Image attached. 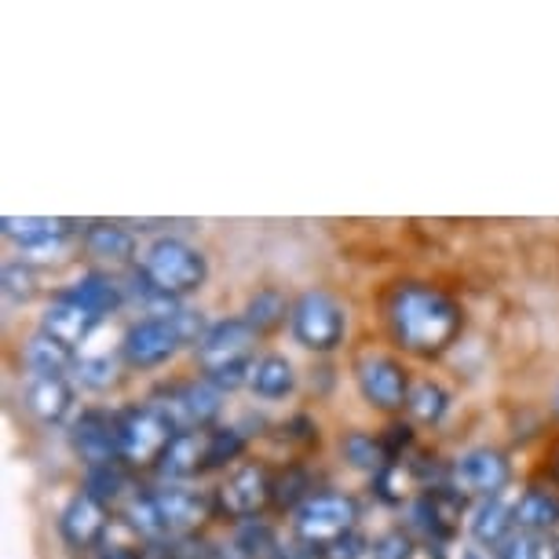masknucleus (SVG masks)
I'll return each instance as SVG.
<instances>
[{
  "label": "nucleus",
  "instance_id": "obj_15",
  "mask_svg": "<svg viewBox=\"0 0 559 559\" xmlns=\"http://www.w3.org/2000/svg\"><path fill=\"white\" fill-rule=\"evenodd\" d=\"M96 325H99L96 314L84 311L81 304H73V300H62V297L40 314V333L51 336V341L62 344V347H70V352L88 341Z\"/></svg>",
  "mask_w": 559,
  "mask_h": 559
},
{
  "label": "nucleus",
  "instance_id": "obj_6",
  "mask_svg": "<svg viewBox=\"0 0 559 559\" xmlns=\"http://www.w3.org/2000/svg\"><path fill=\"white\" fill-rule=\"evenodd\" d=\"M4 238L26 252V260L51 263L70 252V241L78 238L73 219H51V216H4Z\"/></svg>",
  "mask_w": 559,
  "mask_h": 559
},
{
  "label": "nucleus",
  "instance_id": "obj_28",
  "mask_svg": "<svg viewBox=\"0 0 559 559\" xmlns=\"http://www.w3.org/2000/svg\"><path fill=\"white\" fill-rule=\"evenodd\" d=\"M129 293H132V300L143 308V314H151V319H176V314L183 311L179 297H173V293H165V289H157L143 271H132Z\"/></svg>",
  "mask_w": 559,
  "mask_h": 559
},
{
  "label": "nucleus",
  "instance_id": "obj_18",
  "mask_svg": "<svg viewBox=\"0 0 559 559\" xmlns=\"http://www.w3.org/2000/svg\"><path fill=\"white\" fill-rule=\"evenodd\" d=\"M81 246L92 260L110 263V267H124V263L135 260V235L121 224H107V219H96V224L84 227Z\"/></svg>",
  "mask_w": 559,
  "mask_h": 559
},
{
  "label": "nucleus",
  "instance_id": "obj_22",
  "mask_svg": "<svg viewBox=\"0 0 559 559\" xmlns=\"http://www.w3.org/2000/svg\"><path fill=\"white\" fill-rule=\"evenodd\" d=\"M252 395L260 399H286L297 388V369L286 355H260L252 362V377H249Z\"/></svg>",
  "mask_w": 559,
  "mask_h": 559
},
{
  "label": "nucleus",
  "instance_id": "obj_25",
  "mask_svg": "<svg viewBox=\"0 0 559 559\" xmlns=\"http://www.w3.org/2000/svg\"><path fill=\"white\" fill-rule=\"evenodd\" d=\"M559 523V498L548 490H526L515 501V531L548 534Z\"/></svg>",
  "mask_w": 559,
  "mask_h": 559
},
{
  "label": "nucleus",
  "instance_id": "obj_3",
  "mask_svg": "<svg viewBox=\"0 0 559 559\" xmlns=\"http://www.w3.org/2000/svg\"><path fill=\"white\" fill-rule=\"evenodd\" d=\"M289 330H293V336H297L300 347L319 352V355H330L344 344L347 314L325 289H308V293H300L297 304H293Z\"/></svg>",
  "mask_w": 559,
  "mask_h": 559
},
{
  "label": "nucleus",
  "instance_id": "obj_32",
  "mask_svg": "<svg viewBox=\"0 0 559 559\" xmlns=\"http://www.w3.org/2000/svg\"><path fill=\"white\" fill-rule=\"evenodd\" d=\"M498 559H559V542H548L545 534L515 531L509 542L498 548Z\"/></svg>",
  "mask_w": 559,
  "mask_h": 559
},
{
  "label": "nucleus",
  "instance_id": "obj_16",
  "mask_svg": "<svg viewBox=\"0 0 559 559\" xmlns=\"http://www.w3.org/2000/svg\"><path fill=\"white\" fill-rule=\"evenodd\" d=\"M157 509H162V523L168 534H187L209 520V498L187 487H165L154 490Z\"/></svg>",
  "mask_w": 559,
  "mask_h": 559
},
{
  "label": "nucleus",
  "instance_id": "obj_33",
  "mask_svg": "<svg viewBox=\"0 0 559 559\" xmlns=\"http://www.w3.org/2000/svg\"><path fill=\"white\" fill-rule=\"evenodd\" d=\"M0 286H4V297H8V300H15V304H29V300L37 297V289H40L34 263H26V260L8 263L4 274H0Z\"/></svg>",
  "mask_w": 559,
  "mask_h": 559
},
{
  "label": "nucleus",
  "instance_id": "obj_41",
  "mask_svg": "<svg viewBox=\"0 0 559 559\" xmlns=\"http://www.w3.org/2000/svg\"><path fill=\"white\" fill-rule=\"evenodd\" d=\"M556 468H559V457H556Z\"/></svg>",
  "mask_w": 559,
  "mask_h": 559
},
{
  "label": "nucleus",
  "instance_id": "obj_9",
  "mask_svg": "<svg viewBox=\"0 0 559 559\" xmlns=\"http://www.w3.org/2000/svg\"><path fill=\"white\" fill-rule=\"evenodd\" d=\"M154 406L165 409V417L173 420L176 431H202L224 409V392L209 377H202V381H179L157 395Z\"/></svg>",
  "mask_w": 559,
  "mask_h": 559
},
{
  "label": "nucleus",
  "instance_id": "obj_2",
  "mask_svg": "<svg viewBox=\"0 0 559 559\" xmlns=\"http://www.w3.org/2000/svg\"><path fill=\"white\" fill-rule=\"evenodd\" d=\"M140 271L157 289L173 293V297H187V293L205 286L209 260L202 249H194L191 241H183V238H157L154 246L143 252Z\"/></svg>",
  "mask_w": 559,
  "mask_h": 559
},
{
  "label": "nucleus",
  "instance_id": "obj_20",
  "mask_svg": "<svg viewBox=\"0 0 559 559\" xmlns=\"http://www.w3.org/2000/svg\"><path fill=\"white\" fill-rule=\"evenodd\" d=\"M468 531L483 548H493V552H498V548L515 534V504L504 501L501 493L498 498H483L476 504V512H472Z\"/></svg>",
  "mask_w": 559,
  "mask_h": 559
},
{
  "label": "nucleus",
  "instance_id": "obj_8",
  "mask_svg": "<svg viewBox=\"0 0 559 559\" xmlns=\"http://www.w3.org/2000/svg\"><path fill=\"white\" fill-rule=\"evenodd\" d=\"M257 341L260 336L249 330L246 319H224L216 325H209V333L202 336V344L194 347L198 355V366H202L205 377H216L224 369H235V366H252L257 358Z\"/></svg>",
  "mask_w": 559,
  "mask_h": 559
},
{
  "label": "nucleus",
  "instance_id": "obj_30",
  "mask_svg": "<svg viewBox=\"0 0 559 559\" xmlns=\"http://www.w3.org/2000/svg\"><path fill=\"white\" fill-rule=\"evenodd\" d=\"M241 450H246V431H241V428L205 431V472L224 468L227 461L241 457Z\"/></svg>",
  "mask_w": 559,
  "mask_h": 559
},
{
  "label": "nucleus",
  "instance_id": "obj_13",
  "mask_svg": "<svg viewBox=\"0 0 559 559\" xmlns=\"http://www.w3.org/2000/svg\"><path fill=\"white\" fill-rule=\"evenodd\" d=\"M70 442H73L78 457L88 464V468H99V464H118L121 461L118 417L107 414V409H84V414L73 420Z\"/></svg>",
  "mask_w": 559,
  "mask_h": 559
},
{
  "label": "nucleus",
  "instance_id": "obj_21",
  "mask_svg": "<svg viewBox=\"0 0 559 559\" xmlns=\"http://www.w3.org/2000/svg\"><path fill=\"white\" fill-rule=\"evenodd\" d=\"M157 472L168 483L191 479L198 472H205V436H198V431H176V439L168 442V450L157 461Z\"/></svg>",
  "mask_w": 559,
  "mask_h": 559
},
{
  "label": "nucleus",
  "instance_id": "obj_24",
  "mask_svg": "<svg viewBox=\"0 0 559 559\" xmlns=\"http://www.w3.org/2000/svg\"><path fill=\"white\" fill-rule=\"evenodd\" d=\"M241 319L249 322V330L263 336V333H274L278 325H286V319H293V304L286 300V293L274 289V286H263L249 297L246 304V314Z\"/></svg>",
  "mask_w": 559,
  "mask_h": 559
},
{
  "label": "nucleus",
  "instance_id": "obj_19",
  "mask_svg": "<svg viewBox=\"0 0 559 559\" xmlns=\"http://www.w3.org/2000/svg\"><path fill=\"white\" fill-rule=\"evenodd\" d=\"M26 409L45 425H62L73 409V388L67 377H34L26 384Z\"/></svg>",
  "mask_w": 559,
  "mask_h": 559
},
{
  "label": "nucleus",
  "instance_id": "obj_23",
  "mask_svg": "<svg viewBox=\"0 0 559 559\" xmlns=\"http://www.w3.org/2000/svg\"><path fill=\"white\" fill-rule=\"evenodd\" d=\"M23 362L34 377H67V373H73L78 358H73L70 347L56 344L51 336L34 333L23 347Z\"/></svg>",
  "mask_w": 559,
  "mask_h": 559
},
{
  "label": "nucleus",
  "instance_id": "obj_39",
  "mask_svg": "<svg viewBox=\"0 0 559 559\" xmlns=\"http://www.w3.org/2000/svg\"><path fill=\"white\" fill-rule=\"evenodd\" d=\"M381 442H384L388 461H399V457H403V450L414 447V428H409V425H388Z\"/></svg>",
  "mask_w": 559,
  "mask_h": 559
},
{
  "label": "nucleus",
  "instance_id": "obj_7",
  "mask_svg": "<svg viewBox=\"0 0 559 559\" xmlns=\"http://www.w3.org/2000/svg\"><path fill=\"white\" fill-rule=\"evenodd\" d=\"M355 381H358V392H362L366 403L373 409H384V414L403 409L409 399V388H414L409 384V369L384 352H369L358 358Z\"/></svg>",
  "mask_w": 559,
  "mask_h": 559
},
{
  "label": "nucleus",
  "instance_id": "obj_34",
  "mask_svg": "<svg viewBox=\"0 0 559 559\" xmlns=\"http://www.w3.org/2000/svg\"><path fill=\"white\" fill-rule=\"evenodd\" d=\"M73 377H78V384L88 388V392H107V388L118 381V366H114V358H107V355L78 358V366H73Z\"/></svg>",
  "mask_w": 559,
  "mask_h": 559
},
{
  "label": "nucleus",
  "instance_id": "obj_40",
  "mask_svg": "<svg viewBox=\"0 0 559 559\" xmlns=\"http://www.w3.org/2000/svg\"><path fill=\"white\" fill-rule=\"evenodd\" d=\"M556 414H559V392H556Z\"/></svg>",
  "mask_w": 559,
  "mask_h": 559
},
{
  "label": "nucleus",
  "instance_id": "obj_38",
  "mask_svg": "<svg viewBox=\"0 0 559 559\" xmlns=\"http://www.w3.org/2000/svg\"><path fill=\"white\" fill-rule=\"evenodd\" d=\"M373 490L384 504H403V461H388L373 476Z\"/></svg>",
  "mask_w": 559,
  "mask_h": 559
},
{
  "label": "nucleus",
  "instance_id": "obj_5",
  "mask_svg": "<svg viewBox=\"0 0 559 559\" xmlns=\"http://www.w3.org/2000/svg\"><path fill=\"white\" fill-rule=\"evenodd\" d=\"M176 439V425L165 417L162 406H129L118 414V442H121V461L129 464H157L168 442Z\"/></svg>",
  "mask_w": 559,
  "mask_h": 559
},
{
  "label": "nucleus",
  "instance_id": "obj_31",
  "mask_svg": "<svg viewBox=\"0 0 559 559\" xmlns=\"http://www.w3.org/2000/svg\"><path fill=\"white\" fill-rule=\"evenodd\" d=\"M84 490L92 493V498H99L103 504H114V501H124L129 498V479H124V472L118 464H99V468H88V476H84Z\"/></svg>",
  "mask_w": 559,
  "mask_h": 559
},
{
  "label": "nucleus",
  "instance_id": "obj_35",
  "mask_svg": "<svg viewBox=\"0 0 559 559\" xmlns=\"http://www.w3.org/2000/svg\"><path fill=\"white\" fill-rule=\"evenodd\" d=\"M308 498H311V493H308V472H304V468H289V472H282V476L274 479L271 501L278 504V509H293V512H297Z\"/></svg>",
  "mask_w": 559,
  "mask_h": 559
},
{
  "label": "nucleus",
  "instance_id": "obj_12",
  "mask_svg": "<svg viewBox=\"0 0 559 559\" xmlns=\"http://www.w3.org/2000/svg\"><path fill=\"white\" fill-rule=\"evenodd\" d=\"M110 531V504L92 498L88 490H78L59 512V534L73 552H92L103 545Z\"/></svg>",
  "mask_w": 559,
  "mask_h": 559
},
{
  "label": "nucleus",
  "instance_id": "obj_27",
  "mask_svg": "<svg viewBox=\"0 0 559 559\" xmlns=\"http://www.w3.org/2000/svg\"><path fill=\"white\" fill-rule=\"evenodd\" d=\"M406 409L417 425H439V420L450 414V392L439 381H417L409 388Z\"/></svg>",
  "mask_w": 559,
  "mask_h": 559
},
{
  "label": "nucleus",
  "instance_id": "obj_17",
  "mask_svg": "<svg viewBox=\"0 0 559 559\" xmlns=\"http://www.w3.org/2000/svg\"><path fill=\"white\" fill-rule=\"evenodd\" d=\"M62 300H73V304H81L84 311L96 314V319H107V314H114L124 304V286L103 271H88V274H81L73 286L62 289Z\"/></svg>",
  "mask_w": 559,
  "mask_h": 559
},
{
  "label": "nucleus",
  "instance_id": "obj_36",
  "mask_svg": "<svg viewBox=\"0 0 559 559\" xmlns=\"http://www.w3.org/2000/svg\"><path fill=\"white\" fill-rule=\"evenodd\" d=\"M369 556H373V559H414L417 556V542H414V534H409V531L395 526V531H384L381 537H373Z\"/></svg>",
  "mask_w": 559,
  "mask_h": 559
},
{
  "label": "nucleus",
  "instance_id": "obj_29",
  "mask_svg": "<svg viewBox=\"0 0 559 559\" xmlns=\"http://www.w3.org/2000/svg\"><path fill=\"white\" fill-rule=\"evenodd\" d=\"M341 453H344V461L352 464V468H358V472H373V476L388 464L384 442H381V439H373L369 431H347L344 442H341Z\"/></svg>",
  "mask_w": 559,
  "mask_h": 559
},
{
  "label": "nucleus",
  "instance_id": "obj_11",
  "mask_svg": "<svg viewBox=\"0 0 559 559\" xmlns=\"http://www.w3.org/2000/svg\"><path fill=\"white\" fill-rule=\"evenodd\" d=\"M183 344L187 341H183V333H179L176 319H140L124 333L121 355H124V362L135 369H154V366H165Z\"/></svg>",
  "mask_w": 559,
  "mask_h": 559
},
{
  "label": "nucleus",
  "instance_id": "obj_4",
  "mask_svg": "<svg viewBox=\"0 0 559 559\" xmlns=\"http://www.w3.org/2000/svg\"><path fill=\"white\" fill-rule=\"evenodd\" d=\"M355 526H358V501L347 498V493H311L293 512V531H297L300 545H308L311 552L336 542V537L352 534Z\"/></svg>",
  "mask_w": 559,
  "mask_h": 559
},
{
  "label": "nucleus",
  "instance_id": "obj_1",
  "mask_svg": "<svg viewBox=\"0 0 559 559\" xmlns=\"http://www.w3.org/2000/svg\"><path fill=\"white\" fill-rule=\"evenodd\" d=\"M388 325L395 341L414 355H442L457 341L464 311L461 304L425 282H406L388 300Z\"/></svg>",
  "mask_w": 559,
  "mask_h": 559
},
{
  "label": "nucleus",
  "instance_id": "obj_37",
  "mask_svg": "<svg viewBox=\"0 0 559 559\" xmlns=\"http://www.w3.org/2000/svg\"><path fill=\"white\" fill-rule=\"evenodd\" d=\"M369 545L373 542H366L362 534L352 531V534L336 537V542H330V545L314 548V559H362L369 552Z\"/></svg>",
  "mask_w": 559,
  "mask_h": 559
},
{
  "label": "nucleus",
  "instance_id": "obj_10",
  "mask_svg": "<svg viewBox=\"0 0 559 559\" xmlns=\"http://www.w3.org/2000/svg\"><path fill=\"white\" fill-rule=\"evenodd\" d=\"M512 479V464L501 450L493 447H472L464 450L457 461L450 464V487L468 493H483V498H498Z\"/></svg>",
  "mask_w": 559,
  "mask_h": 559
},
{
  "label": "nucleus",
  "instance_id": "obj_26",
  "mask_svg": "<svg viewBox=\"0 0 559 559\" xmlns=\"http://www.w3.org/2000/svg\"><path fill=\"white\" fill-rule=\"evenodd\" d=\"M121 520L132 526L140 537H151V542H157V537H165V523H162V509H157V498L154 493H143V490H132L129 498L121 501Z\"/></svg>",
  "mask_w": 559,
  "mask_h": 559
},
{
  "label": "nucleus",
  "instance_id": "obj_14",
  "mask_svg": "<svg viewBox=\"0 0 559 559\" xmlns=\"http://www.w3.org/2000/svg\"><path fill=\"white\" fill-rule=\"evenodd\" d=\"M274 479L263 464H246L230 476L224 487L216 490V509L230 515V520H252L263 512V504L271 501Z\"/></svg>",
  "mask_w": 559,
  "mask_h": 559
}]
</instances>
